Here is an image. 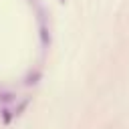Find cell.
I'll return each instance as SVG.
<instances>
[{"label": "cell", "instance_id": "1", "mask_svg": "<svg viewBox=\"0 0 129 129\" xmlns=\"http://www.w3.org/2000/svg\"><path fill=\"white\" fill-rule=\"evenodd\" d=\"M30 101H32V97H24V99H22V101L16 105V109H14V117H20V115L24 113V109L30 105Z\"/></svg>", "mask_w": 129, "mask_h": 129}, {"label": "cell", "instance_id": "6", "mask_svg": "<svg viewBox=\"0 0 129 129\" xmlns=\"http://www.w3.org/2000/svg\"><path fill=\"white\" fill-rule=\"evenodd\" d=\"M60 2H64V0H60Z\"/></svg>", "mask_w": 129, "mask_h": 129}, {"label": "cell", "instance_id": "2", "mask_svg": "<svg viewBox=\"0 0 129 129\" xmlns=\"http://www.w3.org/2000/svg\"><path fill=\"white\" fill-rule=\"evenodd\" d=\"M0 119H2V125H10V121L16 119V117H14V111H10L8 107H4L0 111Z\"/></svg>", "mask_w": 129, "mask_h": 129}, {"label": "cell", "instance_id": "3", "mask_svg": "<svg viewBox=\"0 0 129 129\" xmlns=\"http://www.w3.org/2000/svg\"><path fill=\"white\" fill-rule=\"evenodd\" d=\"M40 42H42V46L50 44V32H48V28L44 24H40Z\"/></svg>", "mask_w": 129, "mask_h": 129}, {"label": "cell", "instance_id": "4", "mask_svg": "<svg viewBox=\"0 0 129 129\" xmlns=\"http://www.w3.org/2000/svg\"><path fill=\"white\" fill-rule=\"evenodd\" d=\"M16 99V95L12 93V91H0V103L2 105H8V103H12Z\"/></svg>", "mask_w": 129, "mask_h": 129}, {"label": "cell", "instance_id": "5", "mask_svg": "<svg viewBox=\"0 0 129 129\" xmlns=\"http://www.w3.org/2000/svg\"><path fill=\"white\" fill-rule=\"evenodd\" d=\"M38 79H40V71H34V73H30L28 77H26V81H24V85H36L38 83Z\"/></svg>", "mask_w": 129, "mask_h": 129}]
</instances>
